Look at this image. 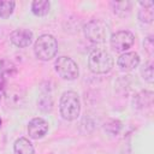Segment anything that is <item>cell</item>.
I'll return each instance as SVG.
<instances>
[{
    "label": "cell",
    "mask_w": 154,
    "mask_h": 154,
    "mask_svg": "<svg viewBox=\"0 0 154 154\" xmlns=\"http://www.w3.org/2000/svg\"><path fill=\"white\" fill-rule=\"evenodd\" d=\"M5 102L10 108H20L25 102V91L19 85H11L6 89Z\"/></svg>",
    "instance_id": "7"
},
{
    "label": "cell",
    "mask_w": 154,
    "mask_h": 154,
    "mask_svg": "<svg viewBox=\"0 0 154 154\" xmlns=\"http://www.w3.org/2000/svg\"><path fill=\"white\" fill-rule=\"evenodd\" d=\"M141 73H142V78H143L146 82H148V83H153V82H154V69H153V63L149 61L147 65H144L143 69H142V71H141Z\"/></svg>",
    "instance_id": "18"
},
{
    "label": "cell",
    "mask_w": 154,
    "mask_h": 154,
    "mask_svg": "<svg viewBox=\"0 0 154 154\" xmlns=\"http://www.w3.org/2000/svg\"><path fill=\"white\" fill-rule=\"evenodd\" d=\"M48 131V123L43 118H34L28 124V134L31 138L38 140L42 138Z\"/></svg>",
    "instance_id": "8"
},
{
    "label": "cell",
    "mask_w": 154,
    "mask_h": 154,
    "mask_svg": "<svg viewBox=\"0 0 154 154\" xmlns=\"http://www.w3.org/2000/svg\"><path fill=\"white\" fill-rule=\"evenodd\" d=\"M54 67L57 73L61 78L67 81H72L77 78L79 73L77 64L69 57H59L54 63Z\"/></svg>",
    "instance_id": "5"
},
{
    "label": "cell",
    "mask_w": 154,
    "mask_h": 154,
    "mask_svg": "<svg viewBox=\"0 0 154 154\" xmlns=\"http://www.w3.org/2000/svg\"><path fill=\"white\" fill-rule=\"evenodd\" d=\"M0 124H1V120H0Z\"/></svg>",
    "instance_id": "21"
},
{
    "label": "cell",
    "mask_w": 154,
    "mask_h": 154,
    "mask_svg": "<svg viewBox=\"0 0 154 154\" xmlns=\"http://www.w3.org/2000/svg\"><path fill=\"white\" fill-rule=\"evenodd\" d=\"M49 8H51V4L48 0H35L31 4L32 13L35 16H38V17L46 16L49 12Z\"/></svg>",
    "instance_id": "16"
},
{
    "label": "cell",
    "mask_w": 154,
    "mask_h": 154,
    "mask_svg": "<svg viewBox=\"0 0 154 154\" xmlns=\"http://www.w3.org/2000/svg\"><path fill=\"white\" fill-rule=\"evenodd\" d=\"M10 40L11 42L19 48H24L31 45L32 42V32L28 29L20 28V29H16L11 32L10 35Z\"/></svg>",
    "instance_id": "9"
},
{
    "label": "cell",
    "mask_w": 154,
    "mask_h": 154,
    "mask_svg": "<svg viewBox=\"0 0 154 154\" xmlns=\"http://www.w3.org/2000/svg\"><path fill=\"white\" fill-rule=\"evenodd\" d=\"M14 6H16V2L12 0L0 1V18H8L13 12Z\"/></svg>",
    "instance_id": "17"
},
{
    "label": "cell",
    "mask_w": 154,
    "mask_h": 154,
    "mask_svg": "<svg viewBox=\"0 0 154 154\" xmlns=\"http://www.w3.org/2000/svg\"><path fill=\"white\" fill-rule=\"evenodd\" d=\"M59 109L64 119L66 120L77 119L81 112V102L77 93L71 90L63 93L59 102Z\"/></svg>",
    "instance_id": "1"
},
{
    "label": "cell",
    "mask_w": 154,
    "mask_h": 154,
    "mask_svg": "<svg viewBox=\"0 0 154 154\" xmlns=\"http://www.w3.org/2000/svg\"><path fill=\"white\" fill-rule=\"evenodd\" d=\"M118 66L123 71H131L135 67L138 66L140 64V55L136 52H125L123 53L118 60H117Z\"/></svg>",
    "instance_id": "10"
},
{
    "label": "cell",
    "mask_w": 154,
    "mask_h": 154,
    "mask_svg": "<svg viewBox=\"0 0 154 154\" xmlns=\"http://www.w3.org/2000/svg\"><path fill=\"white\" fill-rule=\"evenodd\" d=\"M13 152L14 154H35L34 146L28 138L24 137H20L14 142Z\"/></svg>",
    "instance_id": "14"
},
{
    "label": "cell",
    "mask_w": 154,
    "mask_h": 154,
    "mask_svg": "<svg viewBox=\"0 0 154 154\" xmlns=\"http://www.w3.org/2000/svg\"><path fill=\"white\" fill-rule=\"evenodd\" d=\"M84 36L95 43H101L107 37V26L100 19H91L83 26Z\"/></svg>",
    "instance_id": "4"
},
{
    "label": "cell",
    "mask_w": 154,
    "mask_h": 154,
    "mask_svg": "<svg viewBox=\"0 0 154 154\" xmlns=\"http://www.w3.org/2000/svg\"><path fill=\"white\" fill-rule=\"evenodd\" d=\"M58 52V42L54 36L45 34L41 35L34 45V53L37 59L48 61L55 57Z\"/></svg>",
    "instance_id": "3"
},
{
    "label": "cell",
    "mask_w": 154,
    "mask_h": 154,
    "mask_svg": "<svg viewBox=\"0 0 154 154\" xmlns=\"http://www.w3.org/2000/svg\"><path fill=\"white\" fill-rule=\"evenodd\" d=\"M89 70L96 75H103L112 70L113 58L105 49H95L90 53L88 59Z\"/></svg>",
    "instance_id": "2"
},
{
    "label": "cell",
    "mask_w": 154,
    "mask_h": 154,
    "mask_svg": "<svg viewBox=\"0 0 154 154\" xmlns=\"http://www.w3.org/2000/svg\"><path fill=\"white\" fill-rule=\"evenodd\" d=\"M140 10H138V19L142 23L150 24L154 19V1H140Z\"/></svg>",
    "instance_id": "11"
},
{
    "label": "cell",
    "mask_w": 154,
    "mask_h": 154,
    "mask_svg": "<svg viewBox=\"0 0 154 154\" xmlns=\"http://www.w3.org/2000/svg\"><path fill=\"white\" fill-rule=\"evenodd\" d=\"M153 91L149 90H143L141 93H138L135 97H134V106L135 108L142 111L146 108H152L153 106Z\"/></svg>",
    "instance_id": "12"
},
{
    "label": "cell",
    "mask_w": 154,
    "mask_h": 154,
    "mask_svg": "<svg viewBox=\"0 0 154 154\" xmlns=\"http://www.w3.org/2000/svg\"><path fill=\"white\" fill-rule=\"evenodd\" d=\"M122 129V123L117 119H111L105 123V130L111 135H117Z\"/></svg>",
    "instance_id": "19"
},
{
    "label": "cell",
    "mask_w": 154,
    "mask_h": 154,
    "mask_svg": "<svg viewBox=\"0 0 154 154\" xmlns=\"http://www.w3.org/2000/svg\"><path fill=\"white\" fill-rule=\"evenodd\" d=\"M37 106L45 113L52 111V108H53V97H52V94H51L49 90H46L41 94V96L37 100Z\"/></svg>",
    "instance_id": "15"
},
{
    "label": "cell",
    "mask_w": 154,
    "mask_h": 154,
    "mask_svg": "<svg viewBox=\"0 0 154 154\" xmlns=\"http://www.w3.org/2000/svg\"><path fill=\"white\" fill-rule=\"evenodd\" d=\"M135 36L132 32L128 30H120L114 34H112L109 38L111 47L117 52H125L134 45Z\"/></svg>",
    "instance_id": "6"
},
{
    "label": "cell",
    "mask_w": 154,
    "mask_h": 154,
    "mask_svg": "<svg viewBox=\"0 0 154 154\" xmlns=\"http://www.w3.org/2000/svg\"><path fill=\"white\" fill-rule=\"evenodd\" d=\"M143 45H144V48H146L147 53H148L149 55H153V52H154V41H153V36H148V37L144 40Z\"/></svg>",
    "instance_id": "20"
},
{
    "label": "cell",
    "mask_w": 154,
    "mask_h": 154,
    "mask_svg": "<svg viewBox=\"0 0 154 154\" xmlns=\"http://www.w3.org/2000/svg\"><path fill=\"white\" fill-rule=\"evenodd\" d=\"M112 6V12L120 18H125L131 13V8H132V4L129 0H124V1H112L111 2Z\"/></svg>",
    "instance_id": "13"
}]
</instances>
